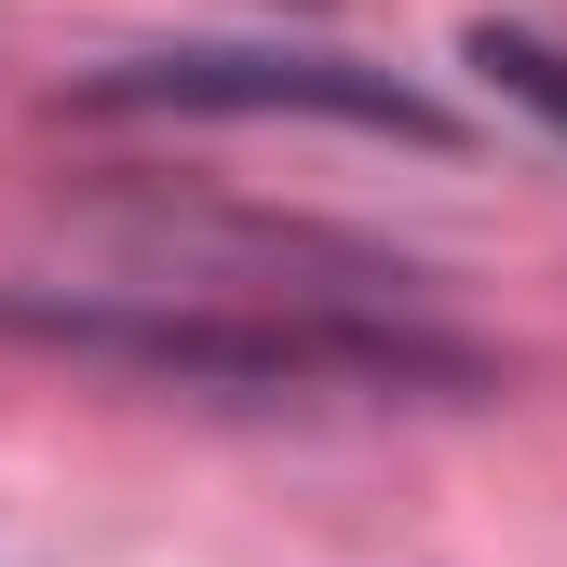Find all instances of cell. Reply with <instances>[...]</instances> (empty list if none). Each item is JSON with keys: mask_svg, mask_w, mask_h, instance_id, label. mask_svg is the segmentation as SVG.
Here are the masks:
<instances>
[{"mask_svg": "<svg viewBox=\"0 0 567 567\" xmlns=\"http://www.w3.org/2000/svg\"><path fill=\"white\" fill-rule=\"evenodd\" d=\"M460 54H473L486 95H514L540 135H567V41H540V28H473Z\"/></svg>", "mask_w": 567, "mask_h": 567, "instance_id": "3957f363", "label": "cell"}, {"mask_svg": "<svg viewBox=\"0 0 567 567\" xmlns=\"http://www.w3.org/2000/svg\"><path fill=\"white\" fill-rule=\"evenodd\" d=\"M0 338L95 351L189 392H473L486 351L405 311H150V298H0Z\"/></svg>", "mask_w": 567, "mask_h": 567, "instance_id": "6da1fadb", "label": "cell"}, {"mask_svg": "<svg viewBox=\"0 0 567 567\" xmlns=\"http://www.w3.org/2000/svg\"><path fill=\"white\" fill-rule=\"evenodd\" d=\"M95 122H365L405 135V150H446L460 109L392 82V68H351V54H284V41H176V54H122L82 82Z\"/></svg>", "mask_w": 567, "mask_h": 567, "instance_id": "7a4b0ae2", "label": "cell"}]
</instances>
